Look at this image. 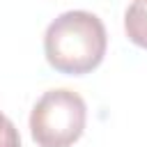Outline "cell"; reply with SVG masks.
<instances>
[{"label":"cell","instance_id":"6da1fadb","mask_svg":"<svg viewBox=\"0 0 147 147\" xmlns=\"http://www.w3.org/2000/svg\"><path fill=\"white\" fill-rule=\"evenodd\" d=\"M108 37L101 18L85 9L60 14L44 34V53L48 64L69 76H83L96 69L106 55Z\"/></svg>","mask_w":147,"mask_h":147},{"label":"cell","instance_id":"7a4b0ae2","mask_svg":"<svg viewBox=\"0 0 147 147\" xmlns=\"http://www.w3.org/2000/svg\"><path fill=\"white\" fill-rule=\"evenodd\" d=\"M87 106L74 90L57 87L41 94L30 113V133L37 147H71L85 131Z\"/></svg>","mask_w":147,"mask_h":147},{"label":"cell","instance_id":"3957f363","mask_svg":"<svg viewBox=\"0 0 147 147\" xmlns=\"http://www.w3.org/2000/svg\"><path fill=\"white\" fill-rule=\"evenodd\" d=\"M124 30L131 44L147 48V0H133L124 11Z\"/></svg>","mask_w":147,"mask_h":147},{"label":"cell","instance_id":"277c9868","mask_svg":"<svg viewBox=\"0 0 147 147\" xmlns=\"http://www.w3.org/2000/svg\"><path fill=\"white\" fill-rule=\"evenodd\" d=\"M0 147H21V136L14 122L0 113Z\"/></svg>","mask_w":147,"mask_h":147}]
</instances>
